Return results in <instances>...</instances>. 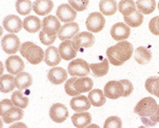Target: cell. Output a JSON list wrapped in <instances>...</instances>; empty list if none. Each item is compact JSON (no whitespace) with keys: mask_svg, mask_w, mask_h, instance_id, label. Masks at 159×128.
Segmentation results:
<instances>
[{"mask_svg":"<svg viewBox=\"0 0 159 128\" xmlns=\"http://www.w3.org/2000/svg\"><path fill=\"white\" fill-rule=\"evenodd\" d=\"M131 35V28L125 22H117L112 26L111 36L116 41H125Z\"/></svg>","mask_w":159,"mask_h":128,"instance_id":"cell-11","label":"cell"},{"mask_svg":"<svg viewBox=\"0 0 159 128\" xmlns=\"http://www.w3.org/2000/svg\"><path fill=\"white\" fill-rule=\"evenodd\" d=\"M89 65H90L92 74L95 77H97V78L106 76L109 73L110 67H109V60L107 59H103L100 63H91Z\"/></svg>","mask_w":159,"mask_h":128,"instance_id":"cell-25","label":"cell"},{"mask_svg":"<svg viewBox=\"0 0 159 128\" xmlns=\"http://www.w3.org/2000/svg\"><path fill=\"white\" fill-rule=\"evenodd\" d=\"M70 105H71V108L75 113H84V111L90 109L92 104L88 97L79 95L72 99L71 102H70Z\"/></svg>","mask_w":159,"mask_h":128,"instance_id":"cell-17","label":"cell"},{"mask_svg":"<svg viewBox=\"0 0 159 128\" xmlns=\"http://www.w3.org/2000/svg\"><path fill=\"white\" fill-rule=\"evenodd\" d=\"M103 92L107 98L116 100V99L122 97L125 88H123V85L120 83V81H110L104 86Z\"/></svg>","mask_w":159,"mask_h":128,"instance_id":"cell-10","label":"cell"},{"mask_svg":"<svg viewBox=\"0 0 159 128\" xmlns=\"http://www.w3.org/2000/svg\"><path fill=\"white\" fill-rule=\"evenodd\" d=\"M89 3H90L89 0H70L69 1V4L76 12H83V11H85Z\"/></svg>","mask_w":159,"mask_h":128,"instance_id":"cell-38","label":"cell"},{"mask_svg":"<svg viewBox=\"0 0 159 128\" xmlns=\"http://www.w3.org/2000/svg\"><path fill=\"white\" fill-rule=\"evenodd\" d=\"M156 25H157V31H158V33H159V16H158V18H157V23H156Z\"/></svg>","mask_w":159,"mask_h":128,"instance_id":"cell-49","label":"cell"},{"mask_svg":"<svg viewBox=\"0 0 159 128\" xmlns=\"http://www.w3.org/2000/svg\"><path fill=\"white\" fill-rule=\"evenodd\" d=\"M149 120H150L151 122H152L154 126H156V124L159 123V105H158V107H157V110L155 111V113L152 114L151 117H149Z\"/></svg>","mask_w":159,"mask_h":128,"instance_id":"cell-45","label":"cell"},{"mask_svg":"<svg viewBox=\"0 0 159 128\" xmlns=\"http://www.w3.org/2000/svg\"><path fill=\"white\" fill-rule=\"evenodd\" d=\"M157 18H158V16H156V17L152 18L149 22V30L151 33L153 35H155V36H159V33L157 31V25H156V23H157Z\"/></svg>","mask_w":159,"mask_h":128,"instance_id":"cell-43","label":"cell"},{"mask_svg":"<svg viewBox=\"0 0 159 128\" xmlns=\"http://www.w3.org/2000/svg\"><path fill=\"white\" fill-rule=\"evenodd\" d=\"M106 25V19L101 13L94 12L89 15L87 21H85V26L90 33H99L103 30Z\"/></svg>","mask_w":159,"mask_h":128,"instance_id":"cell-6","label":"cell"},{"mask_svg":"<svg viewBox=\"0 0 159 128\" xmlns=\"http://www.w3.org/2000/svg\"><path fill=\"white\" fill-rule=\"evenodd\" d=\"M120 83L123 85V88H125V92H123L122 97L126 98V97H129V96H131L134 90V86H133V84H132V82L128 79H122V80H120Z\"/></svg>","mask_w":159,"mask_h":128,"instance_id":"cell-40","label":"cell"},{"mask_svg":"<svg viewBox=\"0 0 159 128\" xmlns=\"http://www.w3.org/2000/svg\"><path fill=\"white\" fill-rule=\"evenodd\" d=\"M9 128H29V127H28V125L22 123V122H17V123L11 125Z\"/></svg>","mask_w":159,"mask_h":128,"instance_id":"cell-46","label":"cell"},{"mask_svg":"<svg viewBox=\"0 0 159 128\" xmlns=\"http://www.w3.org/2000/svg\"><path fill=\"white\" fill-rule=\"evenodd\" d=\"M20 40L15 34H7L1 40V47L4 53L9 55H14L20 50Z\"/></svg>","mask_w":159,"mask_h":128,"instance_id":"cell-7","label":"cell"},{"mask_svg":"<svg viewBox=\"0 0 159 128\" xmlns=\"http://www.w3.org/2000/svg\"><path fill=\"white\" fill-rule=\"evenodd\" d=\"M5 68L7 69V71L11 75H19L20 73H22L24 69V62L18 56H11L5 61Z\"/></svg>","mask_w":159,"mask_h":128,"instance_id":"cell-14","label":"cell"},{"mask_svg":"<svg viewBox=\"0 0 159 128\" xmlns=\"http://www.w3.org/2000/svg\"><path fill=\"white\" fill-rule=\"evenodd\" d=\"M158 10H159V2H158Z\"/></svg>","mask_w":159,"mask_h":128,"instance_id":"cell-52","label":"cell"},{"mask_svg":"<svg viewBox=\"0 0 159 128\" xmlns=\"http://www.w3.org/2000/svg\"><path fill=\"white\" fill-rule=\"evenodd\" d=\"M20 54L31 64L37 65L44 60V50L31 41L24 42L20 46Z\"/></svg>","mask_w":159,"mask_h":128,"instance_id":"cell-1","label":"cell"},{"mask_svg":"<svg viewBox=\"0 0 159 128\" xmlns=\"http://www.w3.org/2000/svg\"><path fill=\"white\" fill-rule=\"evenodd\" d=\"M48 79L52 84L59 85L68 81V73L62 67H53L48 73Z\"/></svg>","mask_w":159,"mask_h":128,"instance_id":"cell-15","label":"cell"},{"mask_svg":"<svg viewBox=\"0 0 159 128\" xmlns=\"http://www.w3.org/2000/svg\"><path fill=\"white\" fill-rule=\"evenodd\" d=\"M138 128H148V127H145V126H140V127H138Z\"/></svg>","mask_w":159,"mask_h":128,"instance_id":"cell-51","label":"cell"},{"mask_svg":"<svg viewBox=\"0 0 159 128\" xmlns=\"http://www.w3.org/2000/svg\"><path fill=\"white\" fill-rule=\"evenodd\" d=\"M12 102L14 104V106L16 107H19V108H26L29 105V98L25 97L22 92H21V90H17V92H13L12 95Z\"/></svg>","mask_w":159,"mask_h":128,"instance_id":"cell-33","label":"cell"},{"mask_svg":"<svg viewBox=\"0 0 159 128\" xmlns=\"http://www.w3.org/2000/svg\"><path fill=\"white\" fill-rule=\"evenodd\" d=\"M85 128H100V127H99L97 124H90L89 126H87Z\"/></svg>","mask_w":159,"mask_h":128,"instance_id":"cell-48","label":"cell"},{"mask_svg":"<svg viewBox=\"0 0 159 128\" xmlns=\"http://www.w3.org/2000/svg\"><path fill=\"white\" fill-rule=\"evenodd\" d=\"M76 80H77L76 77H72V78L69 79L68 81L66 82V84H64V90H66V92L69 96H72V97H77V96L80 95L74 87V83Z\"/></svg>","mask_w":159,"mask_h":128,"instance_id":"cell-37","label":"cell"},{"mask_svg":"<svg viewBox=\"0 0 159 128\" xmlns=\"http://www.w3.org/2000/svg\"><path fill=\"white\" fill-rule=\"evenodd\" d=\"M94 86L93 80L89 77H81V78H77V80L74 83L75 89L77 90L79 94L82 92H90Z\"/></svg>","mask_w":159,"mask_h":128,"instance_id":"cell-26","label":"cell"},{"mask_svg":"<svg viewBox=\"0 0 159 128\" xmlns=\"http://www.w3.org/2000/svg\"><path fill=\"white\" fill-rule=\"evenodd\" d=\"M44 62L47 63V65L52 66V67L58 65V64L61 62V57H60V54H59V50L57 47L50 46L45 49Z\"/></svg>","mask_w":159,"mask_h":128,"instance_id":"cell-20","label":"cell"},{"mask_svg":"<svg viewBox=\"0 0 159 128\" xmlns=\"http://www.w3.org/2000/svg\"><path fill=\"white\" fill-rule=\"evenodd\" d=\"M2 25H3V28H5L9 33L16 34L20 32L21 28H23V21H21L20 18L16 15H9L3 19Z\"/></svg>","mask_w":159,"mask_h":128,"instance_id":"cell-13","label":"cell"},{"mask_svg":"<svg viewBox=\"0 0 159 128\" xmlns=\"http://www.w3.org/2000/svg\"><path fill=\"white\" fill-rule=\"evenodd\" d=\"M23 116H24L23 109L14 106L13 108L9 109L4 114H2L1 118L4 123L11 124V123H14V122L20 121V120L23 118Z\"/></svg>","mask_w":159,"mask_h":128,"instance_id":"cell-21","label":"cell"},{"mask_svg":"<svg viewBox=\"0 0 159 128\" xmlns=\"http://www.w3.org/2000/svg\"><path fill=\"white\" fill-rule=\"evenodd\" d=\"M95 43V36L90 32L79 33L72 39V45L76 52H83L84 49L92 47Z\"/></svg>","mask_w":159,"mask_h":128,"instance_id":"cell-4","label":"cell"},{"mask_svg":"<svg viewBox=\"0 0 159 128\" xmlns=\"http://www.w3.org/2000/svg\"><path fill=\"white\" fill-rule=\"evenodd\" d=\"M56 38H57V35L56 36H50V35L45 34L43 31H41L39 33V39L41 41V43L44 45H52L55 42Z\"/></svg>","mask_w":159,"mask_h":128,"instance_id":"cell-39","label":"cell"},{"mask_svg":"<svg viewBox=\"0 0 159 128\" xmlns=\"http://www.w3.org/2000/svg\"><path fill=\"white\" fill-rule=\"evenodd\" d=\"M41 20L36 16H28L23 20V28L28 33L34 34L41 30Z\"/></svg>","mask_w":159,"mask_h":128,"instance_id":"cell-23","label":"cell"},{"mask_svg":"<svg viewBox=\"0 0 159 128\" xmlns=\"http://www.w3.org/2000/svg\"><path fill=\"white\" fill-rule=\"evenodd\" d=\"M134 58L138 64L144 65V64L150 63L152 60V52L144 46H139L137 47L135 53H134Z\"/></svg>","mask_w":159,"mask_h":128,"instance_id":"cell-24","label":"cell"},{"mask_svg":"<svg viewBox=\"0 0 159 128\" xmlns=\"http://www.w3.org/2000/svg\"><path fill=\"white\" fill-rule=\"evenodd\" d=\"M103 128H122V121L117 116L109 117L104 122Z\"/></svg>","mask_w":159,"mask_h":128,"instance_id":"cell-36","label":"cell"},{"mask_svg":"<svg viewBox=\"0 0 159 128\" xmlns=\"http://www.w3.org/2000/svg\"><path fill=\"white\" fill-rule=\"evenodd\" d=\"M136 7L142 15H150L156 9L155 0H138L136 1Z\"/></svg>","mask_w":159,"mask_h":128,"instance_id":"cell-31","label":"cell"},{"mask_svg":"<svg viewBox=\"0 0 159 128\" xmlns=\"http://www.w3.org/2000/svg\"><path fill=\"white\" fill-rule=\"evenodd\" d=\"M157 107H158V104L154 99L148 97V98H143L136 104L135 108H134V113L140 116V118L141 117L149 118V117L155 113V111L157 110Z\"/></svg>","mask_w":159,"mask_h":128,"instance_id":"cell-3","label":"cell"},{"mask_svg":"<svg viewBox=\"0 0 159 128\" xmlns=\"http://www.w3.org/2000/svg\"><path fill=\"white\" fill-rule=\"evenodd\" d=\"M107 60H109V62L113 64V65H115V66H120V65H122V62H120V61H118L116 58L113 56L111 53L109 52V50L107 49Z\"/></svg>","mask_w":159,"mask_h":128,"instance_id":"cell-44","label":"cell"},{"mask_svg":"<svg viewBox=\"0 0 159 128\" xmlns=\"http://www.w3.org/2000/svg\"><path fill=\"white\" fill-rule=\"evenodd\" d=\"M78 34H79V25L76 22L66 23L61 28V30L58 34V38L61 41H66V40L73 39Z\"/></svg>","mask_w":159,"mask_h":128,"instance_id":"cell-16","label":"cell"},{"mask_svg":"<svg viewBox=\"0 0 159 128\" xmlns=\"http://www.w3.org/2000/svg\"><path fill=\"white\" fill-rule=\"evenodd\" d=\"M16 87L15 84V77L12 75H2L0 79V90L3 94H7L14 90Z\"/></svg>","mask_w":159,"mask_h":128,"instance_id":"cell-30","label":"cell"},{"mask_svg":"<svg viewBox=\"0 0 159 128\" xmlns=\"http://www.w3.org/2000/svg\"><path fill=\"white\" fill-rule=\"evenodd\" d=\"M99 10L104 16H113L117 12V1L115 0H101L99 2Z\"/></svg>","mask_w":159,"mask_h":128,"instance_id":"cell-29","label":"cell"},{"mask_svg":"<svg viewBox=\"0 0 159 128\" xmlns=\"http://www.w3.org/2000/svg\"><path fill=\"white\" fill-rule=\"evenodd\" d=\"M15 84L16 87L19 90L26 89L33 84V78L29 73L22 71V73H20L15 77Z\"/></svg>","mask_w":159,"mask_h":128,"instance_id":"cell-28","label":"cell"},{"mask_svg":"<svg viewBox=\"0 0 159 128\" xmlns=\"http://www.w3.org/2000/svg\"><path fill=\"white\" fill-rule=\"evenodd\" d=\"M3 69H4V67H3V63H1V70H0V73H1V75H2V73H3Z\"/></svg>","mask_w":159,"mask_h":128,"instance_id":"cell-50","label":"cell"},{"mask_svg":"<svg viewBox=\"0 0 159 128\" xmlns=\"http://www.w3.org/2000/svg\"><path fill=\"white\" fill-rule=\"evenodd\" d=\"M111 54L120 62L125 63V61L130 60L131 57L134 54V47L131 42L128 41H121L118 42L114 46H110L107 49Z\"/></svg>","mask_w":159,"mask_h":128,"instance_id":"cell-2","label":"cell"},{"mask_svg":"<svg viewBox=\"0 0 159 128\" xmlns=\"http://www.w3.org/2000/svg\"><path fill=\"white\" fill-rule=\"evenodd\" d=\"M92 114L88 111L84 113H76L72 116V123L77 128H85L91 124Z\"/></svg>","mask_w":159,"mask_h":128,"instance_id":"cell-22","label":"cell"},{"mask_svg":"<svg viewBox=\"0 0 159 128\" xmlns=\"http://www.w3.org/2000/svg\"><path fill=\"white\" fill-rule=\"evenodd\" d=\"M56 16L59 19V21H62L66 23H72L77 17V12L75 11L69 3H63L58 6L56 11Z\"/></svg>","mask_w":159,"mask_h":128,"instance_id":"cell-8","label":"cell"},{"mask_svg":"<svg viewBox=\"0 0 159 128\" xmlns=\"http://www.w3.org/2000/svg\"><path fill=\"white\" fill-rule=\"evenodd\" d=\"M159 80V77L154 76V77H150L149 79H147L145 81V89L148 90V92H150L151 95H154V85L155 83Z\"/></svg>","mask_w":159,"mask_h":128,"instance_id":"cell-41","label":"cell"},{"mask_svg":"<svg viewBox=\"0 0 159 128\" xmlns=\"http://www.w3.org/2000/svg\"><path fill=\"white\" fill-rule=\"evenodd\" d=\"M69 117V110L66 105L61 103L53 104L50 108V118L56 123H62Z\"/></svg>","mask_w":159,"mask_h":128,"instance_id":"cell-12","label":"cell"},{"mask_svg":"<svg viewBox=\"0 0 159 128\" xmlns=\"http://www.w3.org/2000/svg\"><path fill=\"white\" fill-rule=\"evenodd\" d=\"M58 50L61 59L66 61L75 59V57L77 55V52L74 49V47L72 45V40H66V41L61 42V44L58 47Z\"/></svg>","mask_w":159,"mask_h":128,"instance_id":"cell-18","label":"cell"},{"mask_svg":"<svg viewBox=\"0 0 159 128\" xmlns=\"http://www.w3.org/2000/svg\"><path fill=\"white\" fill-rule=\"evenodd\" d=\"M90 73V65L83 59H74L68 66V74L73 77H88Z\"/></svg>","mask_w":159,"mask_h":128,"instance_id":"cell-5","label":"cell"},{"mask_svg":"<svg viewBox=\"0 0 159 128\" xmlns=\"http://www.w3.org/2000/svg\"><path fill=\"white\" fill-rule=\"evenodd\" d=\"M123 20H125V24L130 28H138L143 22V16L141 13L136 11L133 15L129 16V17H123Z\"/></svg>","mask_w":159,"mask_h":128,"instance_id":"cell-34","label":"cell"},{"mask_svg":"<svg viewBox=\"0 0 159 128\" xmlns=\"http://www.w3.org/2000/svg\"><path fill=\"white\" fill-rule=\"evenodd\" d=\"M14 107V104H13L12 100H9V99H4L0 102V114H4L9 109Z\"/></svg>","mask_w":159,"mask_h":128,"instance_id":"cell-42","label":"cell"},{"mask_svg":"<svg viewBox=\"0 0 159 128\" xmlns=\"http://www.w3.org/2000/svg\"><path fill=\"white\" fill-rule=\"evenodd\" d=\"M118 10L123 15V17H129L136 12V2H134L133 0H121L118 3Z\"/></svg>","mask_w":159,"mask_h":128,"instance_id":"cell-32","label":"cell"},{"mask_svg":"<svg viewBox=\"0 0 159 128\" xmlns=\"http://www.w3.org/2000/svg\"><path fill=\"white\" fill-rule=\"evenodd\" d=\"M154 96L159 98V80L155 83L154 85Z\"/></svg>","mask_w":159,"mask_h":128,"instance_id":"cell-47","label":"cell"},{"mask_svg":"<svg viewBox=\"0 0 159 128\" xmlns=\"http://www.w3.org/2000/svg\"><path fill=\"white\" fill-rule=\"evenodd\" d=\"M54 2L52 0H36L33 2V10L37 15L47 16L52 12Z\"/></svg>","mask_w":159,"mask_h":128,"instance_id":"cell-19","label":"cell"},{"mask_svg":"<svg viewBox=\"0 0 159 128\" xmlns=\"http://www.w3.org/2000/svg\"><path fill=\"white\" fill-rule=\"evenodd\" d=\"M61 28L62 26L60 24V21L56 16H47L42 20V31L50 36H56L57 34H59Z\"/></svg>","mask_w":159,"mask_h":128,"instance_id":"cell-9","label":"cell"},{"mask_svg":"<svg viewBox=\"0 0 159 128\" xmlns=\"http://www.w3.org/2000/svg\"><path fill=\"white\" fill-rule=\"evenodd\" d=\"M16 11L19 15H29L33 10V2L30 0H17L16 1Z\"/></svg>","mask_w":159,"mask_h":128,"instance_id":"cell-35","label":"cell"},{"mask_svg":"<svg viewBox=\"0 0 159 128\" xmlns=\"http://www.w3.org/2000/svg\"><path fill=\"white\" fill-rule=\"evenodd\" d=\"M88 98L92 105L95 107H101L107 102V97L104 96V92L100 89H92L89 92Z\"/></svg>","mask_w":159,"mask_h":128,"instance_id":"cell-27","label":"cell"}]
</instances>
